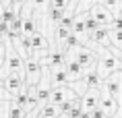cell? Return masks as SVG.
I'll list each match as a JSON object with an SVG mask.
<instances>
[{
	"instance_id": "484cf974",
	"label": "cell",
	"mask_w": 122,
	"mask_h": 118,
	"mask_svg": "<svg viewBox=\"0 0 122 118\" xmlns=\"http://www.w3.org/2000/svg\"><path fill=\"white\" fill-rule=\"evenodd\" d=\"M71 33H72V29H68V27H62V25H56V39L60 41V44H62V41H64V39L68 37Z\"/></svg>"
},
{
	"instance_id": "e0dca14e",
	"label": "cell",
	"mask_w": 122,
	"mask_h": 118,
	"mask_svg": "<svg viewBox=\"0 0 122 118\" xmlns=\"http://www.w3.org/2000/svg\"><path fill=\"white\" fill-rule=\"evenodd\" d=\"M27 116V112L23 106H19L17 102H8V108H6V118H25Z\"/></svg>"
},
{
	"instance_id": "9c48e42d",
	"label": "cell",
	"mask_w": 122,
	"mask_h": 118,
	"mask_svg": "<svg viewBox=\"0 0 122 118\" xmlns=\"http://www.w3.org/2000/svg\"><path fill=\"white\" fill-rule=\"evenodd\" d=\"M89 41L110 50V48H112V41H110V27H103V25H102L97 31H93V33L89 35Z\"/></svg>"
},
{
	"instance_id": "8fae6325",
	"label": "cell",
	"mask_w": 122,
	"mask_h": 118,
	"mask_svg": "<svg viewBox=\"0 0 122 118\" xmlns=\"http://www.w3.org/2000/svg\"><path fill=\"white\" fill-rule=\"evenodd\" d=\"M50 87H62V85H68L71 79H68V72L66 68H50Z\"/></svg>"
},
{
	"instance_id": "d4e9b609",
	"label": "cell",
	"mask_w": 122,
	"mask_h": 118,
	"mask_svg": "<svg viewBox=\"0 0 122 118\" xmlns=\"http://www.w3.org/2000/svg\"><path fill=\"white\" fill-rule=\"evenodd\" d=\"M85 27H87V35H91V33L97 31V29H99L102 25H99V23H97V21L93 19L89 13H87V15H85Z\"/></svg>"
},
{
	"instance_id": "7c38bea8",
	"label": "cell",
	"mask_w": 122,
	"mask_h": 118,
	"mask_svg": "<svg viewBox=\"0 0 122 118\" xmlns=\"http://www.w3.org/2000/svg\"><path fill=\"white\" fill-rule=\"evenodd\" d=\"M64 68H66V72H68V79H71V83L72 81H81V79L85 77V68L81 64H79L75 58H66V64H64Z\"/></svg>"
},
{
	"instance_id": "9a60e30c",
	"label": "cell",
	"mask_w": 122,
	"mask_h": 118,
	"mask_svg": "<svg viewBox=\"0 0 122 118\" xmlns=\"http://www.w3.org/2000/svg\"><path fill=\"white\" fill-rule=\"evenodd\" d=\"M60 116H62L60 106L52 104V102L44 104V106H41V110H39V114H37V118H60Z\"/></svg>"
},
{
	"instance_id": "f546056e",
	"label": "cell",
	"mask_w": 122,
	"mask_h": 118,
	"mask_svg": "<svg viewBox=\"0 0 122 118\" xmlns=\"http://www.w3.org/2000/svg\"><path fill=\"white\" fill-rule=\"evenodd\" d=\"M4 8H6V4H4V2H2V0H0V15L4 13Z\"/></svg>"
},
{
	"instance_id": "5bb4252c",
	"label": "cell",
	"mask_w": 122,
	"mask_h": 118,
	"mask_svg": "<svg viewBox=\"0 0 122 118\" xmlns=\"http://www.w3.org/2000/svg\"><path fill=\"white\" fill-rule=\"evenodd\" d=\"M41 10H50V0H27L25 8L21 15H31V13H41Z\"/></svg>"
},
{
	"instance_id": "52a82bcc",
	"label": "cell",
	"mask_w": 122,
	"mask_h": 118,
	"mask_svg": "<svg viewBox=\"0 0 122 118\" xmlns=\"http://www.w3.org/2000/svg\"><path fill=\"white\" fill-rule=\"evenodd\" d=\"M81 97L77 91H72L71 85H62V87H52V95H50V102L52 104H64V102H71V99H77Z\"/></svg>"
},
{
	"instance_id": "2e32d148",
	"label": "cell",
	"mask_w": 122,
	"mask_h": 118,
	"mask_svg": "<svg viewBox=\"0 0 122 118\" xmlns=\"http://www.w3.org/2000/svg\"><path fill=\"white\" fill-rule=\"evenodd\" d=\"M102 89H103L106 93H110L112 97H116V99L120 97V81L116 79V75H112L110 79L103 81V87H102Z\"/></svg>"
},
{
	"instance_id": "f1b7e54d",
	"label": "cell",
	"mask_w": 122,
	"mask_h": 118,
	"mask_svg": "<svg viewBox=\"0 0 122 118\" xmlns=\"http://www.w3.org/2000/svg\"><path fill=\"white\" fill-rule=\"evenodd\" d=\"M10 102H13V99H10ZM4 108H8V99H0V114H2Z\"/></svg>"
},
{
	"instance_id": "603a6c76",
	"label": "cell",
	"mask_w": 122,
	"mask_h": 118,
	"mask_svg": "<svg viewBox=\"0 0 122 118\" xmlns=\"http://www.w3.org/2000/svg\"><path fill=\"white\" fill-rule=\"evenodd\" d=\"M66 17V10H60V8H50V10H48V19L52 21V23H60V21L64 19Z\"/></svg>"
},
{
	"instance_id": "d6a6232c",
	"label": "cell",
	"mask_w": 122,
	"mask_h": 118,
	"mask_svg": "<svg viewBox=\"0 0 122 118\" xmlns=\"http://www.w3.org/2000/svg\"><path fill=\"white\" fill-rule=\"evenodd\" d=\"M60 118H66V116H60Z\"/></svg>"
},
{
	"instance_id": "d6986e66",
	"label": "cell",
	"mask_w": 122,
	"mask_h": 118,
	"mask_svg": "<svg viewBox=\"0 0 122 118\" xmlns=\"http://www.w3.org/2000/svg\"><path fill=\"white\" fill-rule=\"evenodd\" d=\"M72 33H77L79 37H81V39L85 41V35H87V27H85V15H77V17H75Z\"/></svg>"
},
{
	"instance_id": "30bf717a",
	"label": "cell",
	"mask_w": 122,
	"mask_h": 118,
	"mask_svg": "<svg viewBox=\"0 0 122 118\" xmlns=\"http://www.w3.org/2000/svg\"><path fill=\"white\" fill-rule=\"evenodd\" d=\"M99 108L108 114V118H114L116 114H118V99L112 97L110 93H106L102 89V102H99Z\"/></svg>"
},
{
	"instance_id": "3957f363",
	"label": "cell",
	"mask_w": 122,
	"mask_h": 118,
	"mask_svg": "<svg viewBox=\"0 0 122 118\" xmlns=\"http://www.w3.org/2000/svg\"><path fill=\"white\" fill-rule=\"evenodd\" d=\"M44 64L39 56H31V58L25 60V81L29 87H37V83L41 81V75H44Z\"/></svg>"
},
{
	"instance_id": "44dd1931",
	"label": "cell",
	"mask_w": 122,
	"mask_h": 118,
	"mask_svg": "<svg viewBox=\"0 0 122 118\" xmlns=\"http://www.w3.org/2000/svg\"><path fill=\"white\" fill-rule=\"evenodd\" d=\"M110 41H112V50L122 52V29H112L110 27Z\"/></svg>"
},
{
	"instance_id": "4dcf8cb0",
	"label": "cell",
	"mask_w": 122,
	"mask_h": 118,
	"mask_svg": "<svg viewBox=\"0 0 122 118\" xmlns=\"http://www.w3.org/2000/svg\"><path fill=\"white\" fill-rule=\"evenodd\" d=\"M2 2H4L6 6H10V4H13V0H2Z\"/></svg>"
},
{
	"instance_id": "277c9868",
	"label": "cell",
	"mask_w": 122,
	"mask_h": 118,
	"mask_svg": "<svg viewBox=\"0 0 122 118\" xmlns=\"http://www.w3.org/2000/svg\"><path fill=\"white\" fill-rule=\"evenodd\" d=\"M89 15L103 27H112V23H114V19H116V15L112 13L108 6H103L102 2H95V4L89 8Z\"/></svg>"
},
{
	"instance_id": "ffe728a7",
	"label": "cell",
	"mask_w": 122,
	"mask_h": 118,
	"mask_svg": "<svg viewBox=\"0 0 122 118\" xmlns=\"http://www.w3.org/2000/svg\"><path fill=\"white\" fill-rule=\"evenodd\" d=\"M23 17V35H33L37 33V25L33 21V15H21Z\"/></svg>"
},
{
	"instance_id": "1f68e13d",
	"label": "cell",
	"mask_w": 122,
	"mask_h": 118,
	"mask_svg": "<svg viewBox=\"0 0 122 118\" xmlns=\"http://www.w3.org/2000/svg\"><path fill=\"white\" fill-rule=\"evenodd\" d=\"M0 68H2V64H0ZM0 85H2V77H0Z\"/></svg>"
},
{
	"instance_id": "6da1fadb",
	"label": "cell",
	"mask_w": 122,
	"mask_h": 118,
	"mask_svg": "<svg viewBox=\"0 0 122 118\" xmlns=\"http://www.w3.org/2000/svg\"><path fill=\"white\" fill-rule=\"evenodd\" d=\"M13 72L25 75V58H23L13 46H8L6 60H4V64H2V68H0V77H2V81H4L8 75H13Z\"/></svg>"
},
{
	"instance_id": "4316f807",
	"label": "cell",
	"mask_w": 122,
	"mask_h": 118,
	"mask_svg": "<svg viewBox=\"0 0 122 118\" xmlns=\"http://www.w3.org/2000/svg\"><path fill=\"white\" fill-rule=\"evenodd\" d=\"M72 0H50V8H60V10H68Z\"/></svg>"
},
{
	"instance_id": "ba28073f",
	"label": "cell",
	"mask_w": 122,
	"mask_h": 118,
	"mask_svg": "<svg viewBox=\"0 0 122 118\" xmlns=\"http://www.w3.org/2000/svg\"><path fill=\"white\" fill-rule=\"evenodd\" d=\"M99 102H102V89H87L85 91V95L81 97V106H83L85 112H91L95 110V108H99Z\"/></svg>"
},
{
	"instance_id": "cb8c5ba5",
	"label": "cell",
	"mask_w": 122,
	"mask_h": 118,
	"mask_svg": "<svg viewBox=\"0 0 122 118\" xmlns=\"http://www.w3.org/2000/svg\"><path fill=\"white\" fill-rule=\"evenodd\" d=\"M103 6H108L114 15H120L122 13V0H102Z\"/></svg>"
},
{
	"instance_id": "5b68a950",
	"label": "cell",
	"mask_w": 122,
	"mask_h": 118,
	"mask_svg": "<svg viewBox=\"0 0 122 118\" xmlns=\"http://www.w3.org/2000/svg\"><path fill=\"white\" fill-rule=\"evenodd\" d=\"M71 58H75L79 64L85 68V71H91V68H95V66H97V56H95V52H93V50H87L85 46L79 48V50H72Z\"/></svg>"
},
{
	"instance_id": "4fadbf2b",
	"label": "cell",
	"mask_w": 122,
	"mask_h": 118,
	"mask_svg": "<svg viewBox=\"0 0 122 118\" xmlns=\"http://www.w3.org/2000/svg\"><path fill=\"white\" fill-rule=\"evenodd\" d=\"M81 83H83L87 89H102L103 87V79L99 77V72H97V68H91V71H87L85 72V77L81 79Z\"/></svg>"
},
{
	"instance_id": "ac0fdd59",
	"label": "cell",
	"mask_w": 122,
	"mask_h": 118,
	"mask_svg": "<svg viewBox=\"0 0 122 118\" xmlns=\"http://www.w3.org/2000/svg\"><path fill=\"white\" fill-rule=\"evenodd\" d=\"M33 95L37 99V104H48L50 102V95H52V87H33Z\"/></svg>"
},
{
	"instance_id": "7402d4cb",
	"label": "cell",
	"mask_w": 122,
	"mask_h": 118,
	"mask_svg": "<svg viewBox=\"0 0 122 118\" xmlns=\"http://www.w3.org/2000/svg\"><path fill=\"white\" fill-rule=\"evenodd\" d=\"M19 17H21V15L17 13L15 8L6 6V8H4V13L0 15V21H4V23H8V25H10V23H13V21H17V19H19Z\"/></svg>"
},
{
	"instance_id": "8992f818",
	"label": "cell",
	"mask_w": 122,
	"mask_h": 118,
	"mask_svg": "<svg viewBox=\"0 0 122 118\" xmlns=\"http://www.w3.org/2000/svg\"><path fill=\"white\" fill-rule=\"evenodd\" d=\"M27 81H25V75H21V72H13V75H8L4 81H2V87L6 89L10 95H17V93H21L23 89H25Z\"/></svg>"
},
{
	"instance_id": "7a4b0ae2",
	"label": "cell",
	"mask_w": 122,
	"mask_h": 118,
	"mask_svg": "<svg viewBox=\"0 0 122 118\" xmlns=\"http://www.w3.org/2000/svg\"><path fill=\"white\" fill-rule=\"evenodd\" d=\"M95 68H97V72H99V77L106 81V79H110L116 71H120V62H118V58L114 56L112 50H103L102 56H99V60H97Z\"/></svg>"
},
{
	"instance_id": "83f0119b",
	"label": "cell",
	"mask_w": 122,
	"mask_h": 118,
	"mask_svg": "<svg viewBox=\"0 0 122 118\" xmlns=\"http://www.w3.org/2000/svg\"><path fill=\"white\" fill-rule=\"evenodd\" d=\"M89 114H91V118H108V114H106L102 108H95V110H91Z\"/></svg>"
}]
</instances>
